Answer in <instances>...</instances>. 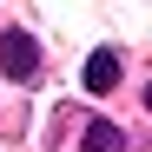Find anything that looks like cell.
<instances>
[{"label": "cell", "mask_w": 152, "mask_h": 152, "mask_svg": "<svg viewBox=\"0 0 152 152\" xmlns=\"http://www.w3.org/2000/svg\"><path fill=\"white\" fill-rule=\"evenodd\" d=\"M145 113H152V80H145Z\"/></svg>", "instance_id": "obj_4"}, {"label": "cell", "mask_w": 152, "mask_h": 152, "mask_svg": "<svg viewBox=\"0 0 152 152\" xmlns=\"http://www.w3.org/2000/svg\"><path fill=\"white\" fill-rule=\"evenodd\" d=\"M0 73H7V80H40V40L33 33H20V27H7L0 33Z\"/></svg>", "instance_id": "obj_1"}, {"label": "cell", "mask_w": 152, "mask_h": 152, "mask_svg": "<svg viewBox=\"0 0 152 152\" xmlns=\"http://www.w3.org/2000/svg\"><path fill=\"white\" fill-rule=\"evenodd\" d=\"M80 80H86V93H113L119 86V53H93Z\"/></svg>", "instance_id": "obj_2"}, {"label": "cell", "mask_w": 152, "mask_h": 152, "mask_svg": "<svg viewBox=\"0 0 152 152\" xmlns=\"http://www.w3.org/2000/svg\"><path fill=\"white\" fill-rule=\"evenodd\" d=\"M80 152H126V132H119L113 119H93L86 139H80Z\"/></svg>", "instance_id": "obj_3"}]
</instances>
